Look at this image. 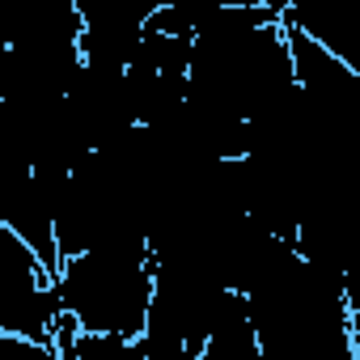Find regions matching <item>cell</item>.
Returning a JSON list of instances; mask_svg holds the SVG:
<instances>
[{
  "instance_id": "1",
  "label": "cell",
  "mask_w": 360,
  "mask_h": 360,
  "mask_svg": "<svg viewBox=\"0 0 360 360\" xmlns=\"http://www.w3.org/2000/svg\"><path fill=\"white\" fill-rule=\"evenodd\" d=\"M56 292L68 318L94 335L140 339L153 309V250L148 242H119L60 263Z\"/></svg>"
},
{
  "instance_id": "2",
  "label": "cell",
  "mask_w": 360,
  "mask_h": 360,
  "mask_svg": "<svg viewBox=\"0 0 360 360\" xmlns=\"http://www.w3.org/2000/svg\"><path fill=\"white\" fill-rule=\"evenodd\" d=\"M60 322L64 305L56 292V276L18 233L0 225V335L56 343Z\"/></svg>"
},
{
  "instance_id": "3",
  "label": "cell",
  "mask_w": 360,
  "mask_h": 360,
  "mask_svg": "<svg viewBox=\"0 0 360 360\" xmlns=\"http://www.w3.org/2000/svg\"><path fill=\"white\" fill-rule=\"evenodd\" d=\"M161 5L157 0H77L81 13V60L106 72H127L140 56L144 30Z\"/></svg>"
},
{
  "instance_id": "4",
  "label": "cell",
  "mask_w": 360,
  "mask_h": 360,
  "mask_svg": "<svg viewBox=\"0 0 360 360\" xmlns=\"http://www.w3.org/2000/svg\"><path fill=\"white\" fill-rule=\"evenodd\" d=\"M280 18L360 77V0H292Z\"/></svg>"
},
{
  "instance_id": "5",
  "label": "cell",
  "mask_w": 360,
  "mask_h": 360,
  "mask_svg": "<svg viewBox=\"0 0 360 360\" xmlns=\"http://www.w3.org/2000/svg\"><path fill=\"white\" fill-rule=\"evenodd\" d=\"M56 347H60L68 360H140V343H136V339L81 330L77 318H68V314H64V322H60V330H56Z\"/></svg>"
},
{
  "instance_id": "6",
  "label": "cell",
  "mask_w": 360,
  "mask_h": 360,
  "mask_svg": "<svg viewBox=\"0 0 360 360\" xmlns=\"http://www.w3.org/2000/svg\"><path fill=\"white\" fill-rule=\"evenodd\" d=\"M0 360H68V356L56 343H30V339L0 335Z\"/></svg>"
},
{
  "instance_id": "7",
  "label": "cell",
  "mask_w": 360,
  "mask_h": 360,
  "mask_svg": "<svg viewBox=\"0 0 360 360\" xmlns=\"http://www.w3.org/2000/svg\"><path fill=\"white\" fill-rule=\"evenodd\" d=\"M356 360H360V335H356Z\"/></svg>"
}]
</instances>
